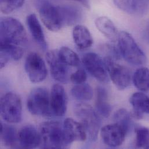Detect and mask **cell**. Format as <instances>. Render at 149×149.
<instances>
[{"label": "cell", "instance_id": "1", "mask_svg": "<svg viewBox=\"0 0 149 149\" xmlns=\"http://www.w3.org/2000/svg\"><path fill=\"white\" fill-rule=\"evenodd\" d=\"M0 31L1 55L9 59H20L27 43V34L23 24L12 17H1Z\"/></svg>", "mask_w": 149, "mask_h": 149}, {"label": "cell", "instance_id": "2", "mask_svg": "<svg viewBox=\"0 0 149 149\" xmlns=\"http://www.w3.org/2000/svg\"><path fill=\"white\" fill-rule=\"evenodd\" d=\"M117 40L120 52L127 62L136 66L146 63L147 59L145 54L130 33L120 32Z\"/></svg>", "mask_w": 149, "mask_h": 149}, {"label": "cell", "instance_id": "3", "mask_svg": "<svg viewBox=\"0 0 149 149\" xmlns=\"http://www.w3.org/2000/svg\"><path fill=\"white\" fill-rule=\"evenodd\" d=\"M40 132L45 148L61 149L67 146L63 125L58 121L43 123L40 126Z\"/></svg>", "mask_w": 149, "mask_h": 149}, {"label": "cell", "instance_id": "4", "mask_svg": "<svg viewBox=\"0 0 149 149\" xmlns=\"http://www.w3.org/2000/svg\"><path fill=\"white\" fill-rule=\"evenodd\" d=\"M74 113L77 117L81 121L91 141H96L100 128L101 121L99 117L93 109L84 103L75 105Z\"/></svg>", "mask_w": 149, "mask_h": 149}, {"label": "cell", "instance_id": "5", "mask_svg": "<svg viewBox=\"0 0 149 149\" xmlns=\"http://www.w3.org/2000/svg\"><path fill=\"white\" fill-rule=\"evenodd\" d=\"M29 111L33 115L41 117L50 116L52 113L51 109L50 96L45 88H36L31 91L27 101Z\"/></svg>", "mask_w": 149, "mask_h": 149}, {"label": "cell", "instance_id": "6", "mask_svg": "<svg viewBox=\"0 0 149 149\" xmlns=\"http://www.w3.org/2000/svg\"><path fill=\"white\" fill-rule=\"evenodd\" d=\"M1 115L2 119L9 123H18L22 117V105L20 97L15 93L8 92L1 99Z\"/></svg>", "mask_w": 149, "mask_h": 149}, {"label": "cell", "instance_id": "7", "mask_svg": "<svg viewBox=\"0 0 149 149\" xmlns=\"http://www.w3.org/2000/svg\"><path fill=\"white\" fill-rule=\"evenodd\" d=\"M35 5L42 22L49 30L56 32L62 27L57 6L48 0H37Z\"/></svg>", "mask_w": 149, "mask_h": 149}, {"label": "cell", "instance_id": "8", "mask_svg": "<svg viewBox=\"0 0 149 149\" xmlns=\"http://www.w3.org/2000/svg\"><path fill=\"white\" fill-rule=\"evenodd\" d=\"M104 61L107 72L116 88L119 90L127 88L131 82L130 70L126 67L117 63L109 56L106 58Z\"/></svg>", "mask_w": 149, "mask_h": 149}, {"label": "cell", "instance_id": "9", "mask_svg": "<svg viewBox=\"0 0 149 149\" xmlns=\"http://www.w3.org/2000/svg\"><path fill=\"white\" fill-rule=\"evenodd\" d=\"M25 71L33 83L43 81L47 75V69L41 56L36 52L30 53L25 61Z\"/></svg>", "mask_w": 149, "mask_h": 149}, {"label": "cell", "instance_id": "10", "mask_svg": "<svg viewBox=\"0 0 149 149\" xmlns=\"http://www.w3.org/2000/svg\"><path fill=\"white\" fill-rule=\"evenodd\" d=\"M83 65L94 78L101 82H107L109 80L104 61L93 52L85 54L82 59Z\"/></svg>", "mask_w": 149, "mask_h": 149}, {"label": "cell", "instance_id": "11", "mask_svg": "<svg viewBox=\"0 0 149 149\" xmlns=\"http://www.w3.org/2000/svg\"><path fill=\"white\" fill-rule=\"evenodd\" d=\"M46 59L53 78L60 83H68L70 78L69 66L61 60L58 50L48 51L46 55Z\"/></svg>", "mask_w": 149, "mask_h": 149}, {"label": "cell", "instance_id": "12", "mask_svg": "<svg viewBox=\"0 0 149 149\" xmlns=\"http://www.w3.org/2000/svg\"><path fill=\"white\" fill-rule=\"evenodd\" d=\"M127 134L125 130L116 123L107 125L100 130V135L103 142L111 148L121 146L123 143Z\"/></svg>", "mask_w": 149, "mask_h": 149}, {"label": "cell", "instance_id": "13", "mask_svg": "<svg viewBox=\"0 0 149 149\" xmlns=\"http://www.w3.org/2000/svg\"><path fill=\"white\" fill-rule=\"evenodd\" d=\"M50 100L52 113L58 117L63 116L67 110V97L62 85L56 84L52 86Z\"/></svg>", "mask_w": 149, "mask_h": 149}, {"label": "cell", "instance_id": "14", "mask_svg": "<svg viewBox=\"0 0 149 149\" xmlns=\"http://www.w3.org/2000/svg\"><path fill=\"white\" fill-rule=\"evenodd\" d=\"M63 128L67 145L75 141H84L86 139V132L84 126L73 118H66Z\"/></svg>", "mask_w": 149, "mask_h": 149}, {"label": "cell", "instance_id": "15", "mask_svg": "<svg viewBox=\"0 0 149 149\" xmlns=\"http://www.w3.org/2000/svg\"><path fill=\"white\" fill-rule=\"evenodd\" d=\"M19 143L24 149L37 148L42 142L40 132L32 125L23 127L18 133Z\"/></svg>", "mask_w": 149, "mask_h": 149}, {"label": "cell", "instance_id": "16", "mask_svg": "<svg viewBox=\"0 0 149 149\" xmlns=\"http://www.w3.org/2000/svg\"><path fill=\"white\" fill-rule=\"evenodd\" d=\"M57 8L62 26L74 25L79 23L82 18V11L79 7L76 5H58Z\"/></svg>", "mask_w": 149, "mask_h": 149}, {"label": "cell", "instance_id": "17", "mask_svg": "<svg viewBox=\"0 0 149 149\" xmlns=\"http://www.w3.org/2000/svg\"><path fill=\"white\" fill-rule=\"evenodd\" d=\"M113 2L118 9L132 15L143 16L149 10L146 0H113Z\"/></svg>", "mask_w": 149, "mask_h": 149}, {"label": "cell", "instance_id": "18", "mask_svg": "<svg viewBox=\"0 0 149 149\" xmlns=\"http://www.w3.org/2000/svg\"><path fill=\"white\" fill-rule=\"evenodd\" d=\"M26 23L29 30L36 42L42 50L47 48V43L42 26L34 13L29 15L26 17Z\"/></svg>", "mask_w": 149, "mask_h": 149}, {"label": "cell", "instance_id": "19", "mask_svg": "<svg viewBox=\"0 0 149 149\" xmlns=\"http://www.w3.org/2000/svg\"><path fill=\"white\" fill-rule=\"evenodd\" d=\"M130 103L133 107L132 116L141 120L143 113L149 114V97L143 92L134 93L130 97Z\"/></svg>", "mask_w": 149, "mask_h": 149}, {"label": "cell", "instance_id": "20", "mask_svg": "<svg viewBox=\"0 0 149 149\" xmlns=\"http://www.w3.org/2000/svg\"><path fill=\"white\" fill-rule=\"evenodd\" d=\"M73 38L76 46L80 49L91 47L93 42L89 30L84 26L77 24L73 30Z\"/></svg>", "mask_w": 149, "mask_h": 149}, {"label": "cell", "instance_id": "21", "mask_svg": "<svg viewBox=\"0 0 149 149\" xmlns=\"http://www.w3.org/2000/svg\"><path fill=\"white\" fill-rule=\"evenodd\" d=\"M97 29L109 40L111 41L117 40L118 34L113 22L107 17L101 16L95 21Z\"/></svg>", "mask_w": 149, "mask_h": 149}, {"label": "cell", "instance_id": "22", "mask_svg": "<svg viewBox=\"0 0 149 149\" xmlns=\"http://www.w3.org/2000/svg\"><path fill=\"white\" fill-rule=\"evenodd\" d=\"M96 106L97 112L103 117L107 118L110 116L112 109L108 102V93L102 86H98L96 89Z\"/></svg>", "mask_w": 149, "mask_h": 149}, {"label": "cell", "instance_id": "23", "mask_svg": "<svg viewBox=\"0 0 149 149\" xmlns=\"http://www.w3.org/2000/svg\"><path fill=\"white\" fill-rule=\"evenodd\" d=\"M1 137L4 144L10 148H15L18 140V134L16 129L7 124H1Z\"/></svg>", "mask_w": 149, "mask_h": 149}, {"label": "cell", "instance_id": "24", "mask_svg": "<svg viewBox=\"0 0 149 149\" xmlns=\"http://www.w3.org/2000/svg\"><path fill=\"white\" fill-rule=\"evenodd\" d=\"M134 85L142 92L149 90V69L146 68L138 69L133 75Z\"/></svg>", "mask_w": 149, "mask_h": 149}, {"label": "cell", "instance_id": "25", "mask_svg": "<svg viewBox=\"0 0 149 149\" xmlns=\"http://www.w3.org/2000/svg\"><path fill=\"white\" fill-rule=\"evenodd\" d=\"M71 93L75 99L82 101L90 100L93 97L92 89L86 83L77 84L72 89Z\"/></svg>", "mask_w": 149, "mask_h": 149}, {"label": "cell", "instance_id": "26", "mask_svg": "<svg viewBox=\"0 0 149 149\" xmlns=\"http://www.w3.org/2000/svg\"><path fill=\"white\" fill-rule=\"evenodd\" d=\"M131 114L125 109H121L117 111L114 115V120L115 123L120 125L128 134L132 129Z\"/></svg>", "mask_w": 149, "mask_h": 149}, {"label": "cell", "instance_id": "27", "mask_svg": "<svg viewBox=\"0 0 149 149\" xmlns=\"http://www.w3.org/2000/svg\"><path fill=\"white\" fill-rule=\"evenodd\" d=\"M58 55L61 60L70 66H78L80 61L78 55L70 48L63 47L58 50Z\"/></svg>", "mask_w": 149, "mask_h": 149}, {"label": "cell", "instance_id": "28", "mask_svg": "<svg viewBox=\"0 0 149 149\" xmlns=\"http://www.w3.org/2000/svg\"><path fill=\"white\" fill-rule=\"evenodd\" d=\"M24 0H1L0 8L2 13L9 14L20 8L24 4Z\"/></svg>", "mask_w": 149, "mask_h": 149}, {"label": "cell", "instance_id": "29", "mask_svg": "<svg viewBox=\"0 0 149 149\" xmlns=\"http://www.w3.org/2000/svg\"><path fill=\"white\" fill-rule=\"evenodd\" d=\"M136 146L138 148H148L149 146V130L141 127L136 130Z\"/></svg>", "mask_w": 149, "mask_h": 149}, {"label": "cell", "instance_id": "30", "mask_svg": "<svg viewBox=\"0 0 149 149\" xmlns=\"http://www.w3.org/2000/svg\"><path fill=\"white\" fill-rule=\"evenodd\" d=\"M87 78V75L84 69H80L77 70L73 74L70 75V79L75 84H80L85 83Z\"/></svg>", "mask_w": 149, "mask_h": 149}, {"label": "cell", "instance_id": "31", "mask_svg": "<svg viewBox=\"0 0 149 149\" xmlns=\"http://www.w3.org/2000/svg\"><path fill=\"white\" fill-rule=\"evenodd\" d=\"M143 34L145 38L149 42V20H148L143 27Z\"/></svg>", "mask_w": 149, "mask_h": 149}, {"label": "cell", "instance_id": "32", "mask_svg": "<svg viewBox=\"0 0 149 149\" xmlns=\"http://www.w3.org/2000/svg\"><path fill=\"white\" fill-rule=\"evenodd\" d=\"M75 1L81 4L86 9L90 8V2L89 0H74Z\"/></svg>", "mask_w": 149, "mask_h": 149}]
</instances>
